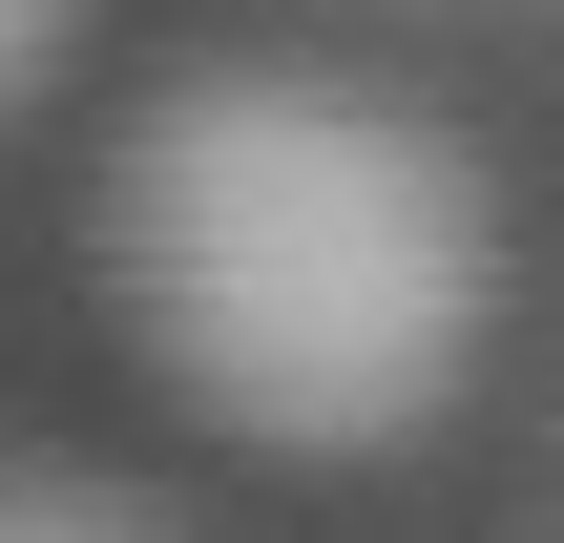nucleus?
Returning a JSON list of instances; mask_svg holds the SVG:
<instances>
[{
	"mask_svg": "<svg viewBox=\"0 0 564 543\" xmlns=\"http://www.w3.org/2000/svg\"><path fill=\"white\" fill-rule=\"evenodd\" d=\"M63 42H84V0H0V105H42V84H63Z\"/></svg>",
	"mask_w": 564,
	"mask_h": 543,
	"instance_id": "7ed1b4c3",
	"label": "nucleus"
},
{
	"mask_svg": "<svg viewBox=\"0 0 564 543\" xmlns=\"http://www.w3.org/2000/svg\"><path fill=\"white\" fill-rule=\"evenodd\" d=\"M105 293L188 419L272 460H377L460 398L502 251H481V167L419 105L314 84V63H209L126 126Z\"/></svg>",
	"mask_w": 564,
	"mask_h": 543,
	"instance_id": "f257e3e1",
	"label": "nucleus"
},
{
	"mask_svg": "<svg viewBox=\"0 0 564 543\" xmlns=\"http://www.w3.org/2000/svg\"><path fill=\"white\" fill-rule=\"evenodd\" d=\"M0 543H167V523L105 502V481H42V460H21V481H0Z\"/></svg>",
	"mask_w": 564,
	"mask_h": 543,
	"instance_id": "f03ea898",
	"label": "nucleus"
}]
</instances>
